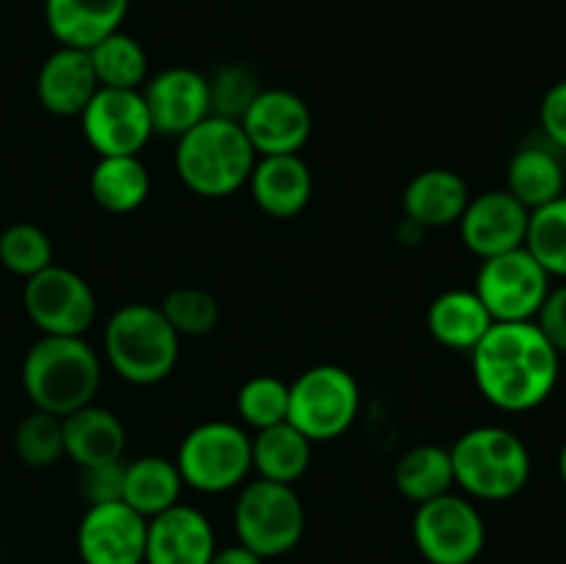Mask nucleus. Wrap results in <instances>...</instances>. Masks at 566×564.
Returning a JSON list of instances; mask_svg holds the SVG:
<instances>
[{
    "instance_id": "obj_38",
    "label": "nucleus",
    "mask_w": 566,
    "mask_h": 564,
    "mask_svg": "<svg viewBox=\"0 0 566 564\" xmlns=\"http://www.w3.org/2000/svg\"><path fill=\"white\" fill-rule=\"evenodd\" d=\"M534 321L545 332L547 341L553 343V348L562 357H566V280H562V285L551 288V293H547L545 304H542L539 315Z\"/></svg>"
},
{
    "instance_id": "obj_27",
    "label": "nucleus",
    "mask_w": 566,
    "mask_h": 564,
    "mask_svg": "<svg viewBox=\"0 0 566 564\" xmlns=\"http://www.w3.org/2000/svg\"><path fill=\"white\" fill-rule=\"evenodd\" d=\"M564 186V164L553 149L523 147L509 160L506 191L528 210H536L562 197Z\"/></svg>"
},
{
    "instance_id": "obj_33",
    "label": "nucleus",
    "mask_w": 566,
    "mask_h": 564,
    "mask_svg": "<svg viewBox=\"0 0 566 564\" xmlns=\"http://www.w3.org/2000/svg\"><path fill=\"white\" fill-rule=\"evenodd\" d=\"M14 453L28 468H53L64 457V429L59 415L42 409L28 412L14 429Z\"/></svg>"
},
{
    "instance_id": "obj_21",
    "label": "nucleus",
    "mask_w": 566,
    "mask_h": 564,
    "mask_svg": "<svg viewBox=\"0 0 566 564\" xmlns=\"http://www.w3.org/2000/svg\"><path fill=\"white\" fill-rule=\"evenodd\" d=\"M470 202V188L459 171L442 169H423L415 175L403 188V216L412 224L434 230V227L459 224L464 208Z\"/></svg>"
},
{
    "instance_id": "obj_7",
    "label": "nucleus",
    "mask_w": 566,
    "mask_h": 564,
    "mask_svg": "<svg viewBox=\"0 0 566 564\" xmlns=\"http://www.w3.org/2000/svg\"><path fill=\"white\" fill-rule=\"evenodd\" d=\"M359 385L343 365H313L287 385V424L310 442L337 440L359 415Z\"/></svg>"
},
{
    "instance_id": "obj_37",
    "label": "nucleus",
    "mask_w": 566,
    "mask_h": 564,
    "mask_svg": "<svg viewBox=\"0 0 566 564\" xmlns=\"http://www.w3.org/2000/svg\"><path fill=\"white\" fill-rule=\"evenodd\" d=\"M539 125L547 142L566 153V77L556 81L539 103Z\"/></svg>"
},
{
    "instance_id": "obj_30",
    "label": "nucleus",
    "mask_w": 566,
    "mask_h": 564,
    "mask_svg": "<svg viewBox=\"0 0 566 564\" xmlns=\"http://www.w3.org/2000/svg\"><path fill=\"white\" fill-rule=\"evenodd\" d=\"M525 249L551 276L566 280V194L531 210Z\"/></svg>"
},
{
    "instance_id": "obj_17",
    "label": "nucleus",
    "mask_w": 566,
    "mask_h": 564,
    "mask_svg": "<svg viewBox=\"0 0 566 564\" xmlns=\"http://www.w3.org/2000/svg\"><path fill=\"white\" fill-rule=\"evenodd\" d=\"M216 553V531L199 509L175 503L147 520L144 564H208Z\"/></svg>"
},
{
    "instance_id": "obj_24",
    "label": "nucleus",
    "mask_w": 566,
    "mask_h": 564,
    "mask_svg": "<svg viewBox=\"0 0 566 564\" xmlns=\"http://www.w3.org/2000/svg\"><path fill=\"white\" fill-rule=\"evenodd\" d=\"M149 171L138 155H105L88 177L92 199L108 213H133L149 197Z\"/></svg>"
},
{
    "instance_id": "obj_4",
    "label": "nucleus",
    "mask_w": 566,
    "mask_h": 564,
    "mask_svg": "<svg viewBox=\"0 0 566 564\" xmlns=\"http://www.w3.org/2000/svg\"><path fill=\"white\" fill-rule=\"evenodd\" d=\"M103 343L111 370L138 387L169 379L180 359V335L155 304L133 302L114 310Z\"/></svg>"
},
{
    "instance_id": "obj_2",
    "label": "nucleus",
    "mask_w": 566,
    "mask_h": 564,
    "mask_svg": "<svg viewBox=\"0 0 566 564\" xmlns=\"http://www.w3.org/2000/svg\"><path fill=\"white\" fill-rule=\"evenodd\" d=\"M20 379L33 409L64 418L94 401L103 363L83 337L42 335L25 352Z\"/></svg>"
},
{
    "instance_id": "obj_39",
    "label": "nucleus",
    "mask_w": 566,
    "mask_h": 564,
    "mask_svg": "<svg viewBox=\"0 0 566 564\" xmlns=\"http://www.w3.org/2000/svg\"><path fill=\"white\" fill-rule=\"evenodd\" d=\"M208 564H265V558H260L258 553H252L241 542H235V545L216 547L213 558Z\"/></svg>"
},
{
    "instance_id": "obj_23",
    "label": "nucleus",
    "mask_w": 566,
    "mask_h": 564,
    "mask_svg": "<svg viewBox=\"0 0 566 564\" xmlns=\"http://www.w3.org/2000/svg\"><path fill=\"white\" fill-rule=\"evenodd\" d=\"M495 324L490 310L473 288H451L429 304L426 330L440 346L451 352H473L481 337Z\"/></svg>"
},
{
    "instance_id": "obj_10",
    "label": "nucleus",
    "mask_w": 566,
    "mask_h": 564,
    "mask_svg": "<svg viewBox=\"0 0 566 564\" xmlns=\"http://www.w3.org/2000/svg\"><path fill=\"white\" fill-rule=\"evenodd\" d=\"M553 276L525 247L481 260L473 291L492 321H534L553 288Z\"/></svg>"
},
{
    "instance_id": "obj_14",
    "label": "nucleus",
    "mask_w": 566,
    "mask_h": 564,
    "mask_svg": "<svg viewBox=\"0 0 566 564\" xmlns=\"http://www.w3.org/2000/svg\"><path fill=\"white\" fill-rule=\"evenodd\" d=\"M241 127L258 155H296L313 136V114L296 92L260 88Z\"/></svg>"
},
{
    "instance_id": "obj_9",
    "label": "nucleus",
    "mask_w": 566,
    "mask_h": 564,
    "mask_svg": "<svg viewBox=\"0 0 566 564\" xmlns=\"http://www.w3.org/2000/svg\"><path fill=\"white\" fill-rule=\"evenodd\" d=\"M412 540L429 564H473L484 553L486 523L473 498L446 492L418 503Z\"/></svg>"
},
{
    "instance_id": "obj_19",
    "label": "nucleus",
    "mask_w": 566,
    "mask_h": 564,
    "mask_svg": "<svg viewBox=\"0 0 566 564\" xmlns=\"http://www.w3.org/2000/svg\"><path fill=\"white\" fill-rule=\"evenodd\" d=\"M254 205L271 219H293L313 199V171L302 155H258L249 175Z\"/></svg>"
},
{
    "instance_id": "obj_29",
    "label": "nucleus",
    "mask_w": 566,
    "mask_h": 564,
    "mask_svg": "<svg viewBox=\"0 0 566 564\" xmlns=\"http://www.w3.org/2000/svg\"><path fill=\"white\" fill-rule=\"evenodd\" d=\"M94 75L103 88H130L142 92L149 77V59L144 44L125 31L105 36L88 50Z\"/></svg>"
},
{
    "instance_id": "obj_20",
    "label": "nucleus",
    "mask_w": 566,
    "mask_h": 564,
    "mask_svg": "<svg viewBox=\"0 0 566 564\" xmlns=\"http://www.w3.org/2000/svg\"><path fill=\"white\" fill-rule=\"evenodd\" d=\"M130 0H44V22L61 48L92 50L122 31Z\"/></svg>"
},
{
    "instance_id": "obj_22",
    "label": "nucleus",
    "mask_w": 566,
    "mask_h": 564,
    "mask_svg": "<svg viewBox=\"0 0 566 564\" xmlns=\"http://www.w3.org/2000/svg\"><path fill=\"white\" fill-rule=\"evenodd\" d=\"M61 429H64V457L72 459L77 468L116 462L125 457V424L119 420V415L97 407L94 401L64 415Z\"/></svg>"
},
{
    "instance_id": "obj_8",
    "label": "nucleus",
    "mask_w": 566,
    "mask_h": 564,
    "mask_svg": "<svg viewBox=\"0 0 566 564\" xmlns=\"http://www.w3.org/2000/svg\"><path fill=\"white\" fill-rule=\"evenodd\" d=\"M175 464L191 490L230 492L252 473V437L230 420H205L182 437Z\"/></svg>"
},
{
    "instance_id": "obj_26",
    "label": "nucleus",
    "mask_w": 566,
    "mask_h": 564,
    "mask_svg": "<svg viewBox=\"0 0 566 564\" xmlns=\"http://www.w3.org/2000/svg\"><path fill=\"white\" fill-rule=\"evenodd\" d=\"M182 476L177 470L175 459L158 457H138L125 464V490H122V501L130 509H136L142 518H155V514L166 512L175 503H180L182 495Z\"/></svg>"
},
{
    "instance_id": "obj_16",
    "label": "nucleus",
    "mask_w": 566,
    "mask_h": 564,
    "mask_svg": "<svg viewBox=\"0 0 566 564\" xmlns=\"http://www.w3.org/2000/svg\"><path fill=\"white\" fill-rule=\"evenodd\" d=\"M528 219L531 210L517 202L506 188H492L479 197H470L459 219V236L475 258L486 260L525 247Z\"/></svg>"
},
{
    "instance_id": "obj_12",
    "label": "nucleus",
    "mask_w": 566,
    "mask_h": 564,
    "mask_svg": "<svg viewBox=\"0 0 566 564\" xmlns=\"http://www.w3.org/2000/svg\"><path fill=\"white\" fill-rule=\"evenodd\" d=\"M88 147L105 155H142L155 136L142 92L130 88H97L92 103L77 116Z\"/></svg>"
},
{
    "instance_id": "obj_3",
    "label": "nucleus",
    "mask_w": 566,
    "mask_h": 564,
    "mask_svg": "<svg viewBox=\"0 0 566 564\" xmlns=\"http://www.w3.org/2000/svg\"><path fill=\"white\" fill-rule=\"evenodd\" d=\"M258 153L249 144L241 122L213 116L177 138L175 169L182 186L205 199L232 197L252 175Z\"/></svg>"
},
{
    "instance_id": "obj_36",
    "label": "nucleus",
    "mask_w": 566,
    "mask_h": 564,
    "mask_svg": "<svg viewBox=\"0 0 566 564\" xmlns=\"http://www.w3.org/2000/svg\"><path fill=\"white\" fill-rule=\"evenodd\" d=\"M125 464L122 459L105 464H88L81 468V479H77V490L86 498L88 506L94 503H111L122 501V490H125Z\"/></svg>"
},
{
    "instance_id": "obj_40",
    "label": "nucleus",
    "mask_w": 566,
    "mask_h": 564,
    "mask_svg": "<svg viewBox=\"0 0 566 564\" xmlns=\"http://www.w3.org/2000/svg\"><path fill=\"white\" fill-rule=\"evenodd\" d=\"M558 476H562V481L566 487V440H564L562 451H558Z\"/></svg>"
},
{
    "instance_id": "obj_13",
    "label": "nucleus",
    "mask_w": 566,
    "mask_h": 564,
    "mask_svg": "<svg viewBox=\"0 0 566 564\" xmlns=\"http://www.w3.org/2000/svg\"><path fill=\"white\" fill-rule=\"evenodd\" d=\"M83 564H144L147 518L125 501L86 506L75 534Z\"/></svg>"
},
{
    "instance_id": "obj_1",
    "label": "nucleus",
    "mask_w": 566,
    "mask_h": 564,
    "mask_svg": "<svg viewBox=\"0 0 566 564\" xmlns=\"http://www.w3.org/2000/svg\"><path fill=\"white\" fill-rule=\"evenodd\" d=\"M470 359L479 393L503 412L542 407L562 376V354L536 321H495L470 352Z\"/></svg>"
},
{
    "instance_id": "obj_25",
    "label": "nucleus",
    "mask_w": 566,
    "mask_h": 564,
    "mask_svg": "<svg viewBox=\"0 0 566 564\" xmlns=\"http://www.w3.org/2000/svg\"><path fill=\"white\" fill-rule=\"evenodd\" d=\"M313 462V442L293 424H276L252 437V470L258 479L296 484Z\"/></svg>"
},
{
    "instance_id": "obj_28",
    "label": "nucleus",
    "mask_w": 566,
    "mask_h": 564,
    "mask_svg": "<svg viewBox=\"0 0 566 564\" xmlns=\"http://www.w3.org/2000/svg\"><path fill=\"white\" fill-rule=\"evenodd\" d=\"M392 484L401 492L407 501L418 503L440 498L453 490V462H451V448L434 446V442H423V446L409 448L401 453L392 470Z\"/></svg>"
},
{
    "instance_id": "obj_35",
    "label": "nucleus",
    "mask_w": 566,
    "mask_h": 564,
    "mask_svg": "<svg viewBox=\"0 0 566 564\" xmlns=\"http://www.w3.org/2000/svg\"><path fill=\"white\" fill-rule=\"evenodd\" d=\"M210 88V114L224 116V119L241 122L252 100L260 94V81L249 66L243 64H221L208 77Z\"/></svg>"
},
{
    "instance_id": "obj_11",
    "label": "nucleus",
    "mask_w": 566,
    "mask_h": 564,
    "mask_svg": "<svg viewBox=\"0 0 566 564\" xmlns=\"http://www.w3.org/2000/svg\"><path fill=\"white\" fill-rule=\"evenodd\" d=\"M22 307L42 335L83 337L97 318V296L86 276L55 263L28 276Z\"/></svg>"
},
{
    "instance_id": "obj_32",
    "label": "nucleus",
    "mask_w": 566,
    "mask_h": 564,
    "mask_svg": "<svg viewBox=\"0 0 566 564\" xmlns=\"http://www.w3.org/2000/svg\"><path fill=\"white\" fill-rule=\"evenodd\" d=\"M0 265L28 280L53 265V241L42 227L31 224V221L9 224L6 230H0Z\"/></svg>"
},
{
    "instance_id": "obj_6",
    "label": "nucleus",
    "mask_w": 566,
    "mask_h": 564,
    "mask_svg": "<svg viewBox=\"0 0 566 564\" xmlns=\"http://www.w3.org/2000/svg\"><path fill=\"white\" fill-rule=\"evenodd\" d=\"M232 525L243 547L260 558H276L302 542L307 512L293 484L254 479L241 484Z\"/></svg>"
},
{
    "instance_id": "obj_5",
    "label": "nucleus",
    "mask_w": 566,
    "mask_h": 564,
    "mask_svg": "<svg viewBox=\"0 0 566 564\" xmlns=\"http://www.w3.org/2000/svg\"><path fill=\"white\" fill-rule=\"evenodd\" d=\"M453 481L475 501H509L531 481V451L506 426H475L451 446Z\"/></svg>"
},
{
    "instance_id": "obj_34",
    "label": "nucleus",
    "mask_w": 566,
    "mask_h": 564,
    "mask_svg": "<svg viewBox=\"0 0 566 564\" xmlns=\"http://www.w3.org/2000/svg\"><path fill=\"white\" fill-rule=\"evenodd\" d=\"M238 415L252 429H269V426L287 420V382L280 376L260 374L241 385L235 396Z\"/></svg>"
},
{
    "instance_id": "obj_31",
    "label": "nucleus",
    "mask_w": 566,
    "mask_h": 564,
    "mask_svg": "<svg viewBox=\"0 0 566 564\" xmlns=\"http://www.w3.org/2000/svg\"><path fill=\"white\" fill-rule=\"evenodd\" d=\"M158 307L164 313V318L171 324V330L180 337L210 335L221 321L219 299L210 291H205V288H171Z\"/></svg>"
},
{
    "instance_id": "obj_18",
    "label": "nucleus",
    "mask_w": 566,
    "mask_h": 564,
    "mask_svg": "<svg viewBox=\"0 0 566 564\" xmlns=\"http://www.w3.org/2000/svg\"><path fill=\"white\" fill-rule=\"evenodd\" d=\"M99 83L88 50L61 48L42 61L36 72V97L48 114L72 119L92 103Z\"/></svg>"
},
{
    "instance_id": "obj_15",
    "label": "nucleus",
    "mask_w": 566,
    "mask_h": 564,
    "mask_svg": "<svg viewBox=\"0 0 566 564\" xmlns=\"http://www.w3.org/2000/svg\"><path fill=\"white\" fill-rule=\"evenodd\" d=\"M142 97L158 136L180 138L210 116L208 75L191 66H169L155 72L142 86Z\"/></svg>"
}]
</instances>
